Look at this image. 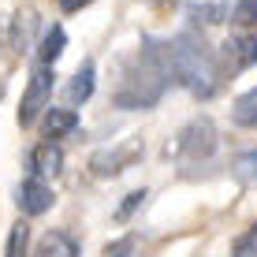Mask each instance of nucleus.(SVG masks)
<instances>
[{
  "mask_svg": "<svg viewBox=\"0 0 257 257\" xmlns=\"http://www.w3.org/2000/svg\"><path fill=\"white\" fill-rule=\"evenodd\" d=\"M168 49H172V75L179 86H187L194 97H201V101H209L212 93L220 90V82H224V71L216 64V52L205 45V38H198L194 30H179L172 41H168Z\"/></svg>",
  "mask_w": 257,
  "mask_h": 257,
  "instance_id": "1",
  "label": "nucleus"
},
{
  "mask_svg": "<svg viewBox=\"0 0 257 257\" xmlns=\"http://www.w3.org/2000/svg\"><path fill=\"white\" fill-rule=\"evenodd\" d=\"M216 153V123L209 116H194L187 127L175 135V142H168V157L183 164H198V161H209Z\"/></svg>",
  "mask_w": 257,
  "mask_h": 257,
  "instance_id": "2",
  "label": "nucleus"
},
{
  "mask_svg": "<svg viewBox=\"0 0 257 257\" xmlns=\"http://www.w3.org/2000/svg\"><path fill=\"white\" fill-rule=\"evenodd\" d=\"M142 153H146V142L138 135H127V138L112 142V146L93 149L90 168H93V175H119V172H127V168H135Z\"/></svg>",
  "mask_w": 257,
  "mask_h": 257,
  "instance_id": "3",
  "label": "nucleus"
},
{
  "mask_svg": "<svg viewBox=\"0 0 257 257\" xmlns=\"http://www.w3.org/2000/svg\"><path fill=\"white\" fill-rule=\"evenodd\" d=\"M52 86H56V71L38 64V67H34V75H30V82H26V90H23V101H19V123H23V127L38 123L49 112Z\"/></svg>",
  "mask_w": 257,
  "mask_h": 257,
  "instance_id": "4",
  "label": "nucleus"
},
{
  "mask_svg": "<svg viewBox=\"0 0 257 257\" xmlns=\"http://www.w3.org/2000/svg\"><path fill=\"white\" fill-rule=\"evenodd\" d=\"M52 187L45 179H38V175H30V179L19 183V190H15V205H19L23 216H41V212L52 209Z\"/></svg>",
  "mask_w": 257,
  "mask_h": 257,
  "instance_id": "5",
  "label": "nucleus"
},
{
  "mask_svg": "<svg viewBox=\"0 0 257 257\" xmlns=\"http://www.w3.org/2000/svg\"><path fill=\"white\" fill-rule=\"evenodd\" d=\"M224 60L231 71H246L257 64V30H235L224 41Z\"/></svg>",
  "mask_w": 257,
  "mask_h": 257,
  "instance_id": "6",
  "label": "nucleus"
},
{
  "mask_svg": "<svg viewBox=\"0 0 257 257\" xmlns=\"http://www.w3.org/2000/svg\"><path fill=\"white\" fill-rule=\"evenodd\" d=\"M38 30H41V15L34 8H19L12 19V52L15 56H26L38 41Z\"/></svg>",
  "mask_w": 257,
  "mask_h": 257,
  "instance_id": "7",
  "label": "nucleus"
},
{
  "mask_svg": "<svg viewBox=\"0 0 257 257\" xmlns=\"http://www.w3.org/2000/svg\"><path fill=\"white\" fill-rule=\"evenodd\" d=\"M60 168H64V149H60L56 142H41V146L30 149V172L38 175V179L60 175Z\"/></svg>",
  "mask_w": 257,
  "mask_h": 257,
  "instance_id": "8",
  "label": "nucleus"
},
{
  "mask_svg": "<svg viewBox=\"0 0 257 257\" xmlns=\"http://www.w3.org/2000/svg\"><path fill=\"white\" fill-rule=\"evenodd\" d=\"M34 257H78V242L67 231H45L34 246Z\"/></svg>",
  "mask_w": 257,
  "mask_h": 257,
  "instance_id": "9",
  "label": "nucleus"
},
{
  "mask_svg": "<svg viewBox=\"0 0 257 257\" xmlns=\"http://www.w3.org/2000/svg\"><path fill=\"white\" fill-rule=\"evenodd\" d=\"M75 127H78L75 108H49L45 116H41V135H45V142L64 138V135H71Z\"/></svg>",
  "mask_w": 257,
  "mask_h": 257,
  "instance_id": "10",
  "label": "nucleus"
},
{
  "mask_svg": "<svg viewBox=\"0 0 257 257\" xmlns=\"http://www.w3.org/2000/svg\"><path fill=\"white\" fill-rule=\"evenodd\" d=\"M93 86H97V71H93L90 60H86V64L71 75V82H67V101H71V104L90 101V97H93Z\"/></svg>",
  "mask_w": 257,
  "mask_h": 257,
  "instance_id": "11",
  "label": "nucleus"
},
{
  "mask_svg": "<svg viewBox=\"0 0 257 257\" xmlns=\"http://www.w3.org/2000/svg\"><path fill=\"white\" fill-rule=\"evenodd\" d=\"M64 49H67L64 26H52V30H45V38H41V49H38V64H41V67H56V60L64 56Z\"/></svg>",
  "mask_w": 257,
  "mask_h": 257,
  "instance_id": "12",
  "label": "nucleus"
},
{
  "mask_svg": "<svg viewBox=\"0 0 257 257\" xmlns=\"http://www.w3.org/2000/svg\"><path fill=\"white\" fill-rule=\"evenodd\" d=\"M231 123H235V127H257V86L235 97V104H231Z\"/></svg>",
  "mask_w": 257,
  "mask_h": 257,
  "instance_id": "13",
  "label": "nucleus"
},
{
  "mask_svg": "<svg viewBox=\"0 0 257 257\" xmlns=\"http://www.w3.org/2000/svg\"><path fill=\"white\" fill-rule=\"evenodd\" d=\"M26 250H30V224L19 220V224H12V231H8L4 257H26Z\"/></svg>",
  "mask_w": 257,
  "mask_h": 257,
  "instance_id": "14",
  "label": "nucleus"
},
{
  "mask_svg": "<svg viewBox=\"0 0 257 257\" xmlns=\"http://www.w3.org/2000/svg\"><path fill=\"white\" fill-rule=\"evenodd\" d=\"M190 19L201 23V26H216V23L231 19V12H227L224 4H194V8H190Z\"/></svg>",
  "mask_w": 257,
  "mask_h": 257,
  "instance_id": "15",
  "label": "nucleus"
},
{
  "mask_svg": "<svg viewBox=\"0 0 257 257\" xmlns=\"http://www.w3.org/2000/svg\"><path fill=\"white\" fill-rule=\"evenodd\" d=\"M231 26H238V30H253V26H257V0H235V4H231Z\"/></svg>",
  "mask_w": 257,
  "mask_h": 257,
  "instance_id": "16",
  "label": "nucleus"
},
{
  "mask_svg": "<svg viewBox=\"0 0 257 257\" xmlns=\"http://www.w3.org/2000/svg\"><path fill=\"white\" fill-rule=\"evenodd\" d=\"M231 257H257V220L231 242Z\"/></svg>",
  "mask_w": 257,
  "mask_h": 257,
  "instance_id": "17",
  "label": "nucleus"
},
{
  "mask_svg": "<svg viewBox=\"0 0 257 257\" xmlns=\"http://www.w3.org/2000/svg\"><path fill=\"white\" fill-rule=\"evenodd\" d=\"M235 175L242 183H257V149H250V153H242L235 161Z\"/></svg>",
  "mask_w": 257,
  "mask_h": 257,
  "instance_id": "18",
  "label": "nucleus"
},
{
  "mask_svg": "<svg viewBox=\"0 0 257 257\" xmlns=\"http://www.w3.org/2000/svg\"><path fill=\"white\" fill-rule=\"evenodd\" d=\"M135 250H138V238L127 235V238H119V242H108L104 257H135Z\"/></svg>",
  "mask_w": 257,
  "mask_h": 257,
  "instance_id": "19",
  "label": "nucleus"
},
{
  "mask_svg": "<svg viewBox=\"0 0 257 257\" xmlns=\"http://www.w3.org/2000/svg\"><path fill=\"white\" fill-rule=\"evenodd\" d=\"M142 201H146V190H131V194H127V201H123V205L116 209V220H127L131 212L142 205Z\"/></svg>",
  "mask_w": 257,
  "mask_h": 257,
  "instance_id": "20",
  "label": "nucleus"
},
{
  "mask_svg": "<svg viewBox=\"0 0 257 257\" xmlns=\"http://www.w3.org/2000/svg\"><path fill=\"white\" fill-rule=\"evenodd\" d=\"M56 4H60V12H64V15H75V12H82L86 4H93V0H56Z\"/></svg>",
  "mask_w": 257,
  "mask_h": 257,
  "instance_id": "21",
  "label": "nucleus"
}]
</instances>
